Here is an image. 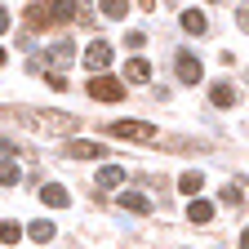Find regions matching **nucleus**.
I'll list each match as a JSON object with an SVG mask.
<instances>
[{
	"mask_svg": "<svg viewBox=\"0 0 249 249\" xmlns=\"http://www.w3.org/2000/svg\"><path fill=\"white\" fill-rule=\"evenodd\" d=\"M45 85H49V89H58V93H62V89H71L62 71H45Z\"/></svg>",
	"mask_w": 249,
	"mask_h": 249,
	"instance_id": "22",
	"label": "nucleus"
},
{
	"mask_svg": "<svg viewBox=\"0 0 249 249\" xmlns=\"http://www.w3.org/2000/svg\"><path fill=\"white\" fill-rule=\"evenodd\" d=\"M174 71H178L182 85H200V76H205V67H200L196 53H178V58H174Z\"/></svg>",
	"mask_w": 249,
	"mask_h": 249,
	"instance_id": "4",
	"label": "nucleus"
},
{
	"mask_svg": "<svg viewBox=\"0 0 249 249\" xmlns=\"http://www.w3.org/2000/svg\"><path fill=\"white\" fill-rule=\"evenodd\" d=\"M49 58H53V71H62V67H67V62L76 58V45H71V40H58Z\"/></svg>",
	"mask_w": 249,
	"mask_h": 249,
	"instance_id": "11",
	"label": "nucleus"
},
{
	"mask_svg": "<svg viewBox=\"0 0 249 249\" xmlns=\"http://www.w3.org/2000/svg\"><path fill=\"white\" fill-rule=\"evenodd\" d=\"M27 227H31L27 236H31V240H36V245H45V240H53V231H58V227L49 223V218H36V223H27Z\"/></svg>",
	"mask_w": 249,
	"mask_h": 249,
	"instance_id": "14",
	"label": "nucleus"
},
{
	"mask_svg": "<svg viewBox=\"0 0 249 249\" xmlns=\"http://www.w3.org/2000/svg\"><path fill=\"white\" fill-rule=\"evenodd\" d=\"M103 134L129 138V142H156V124H147V120H103Z\"/></svg>",
	"mask_w": 249,
	"mask_h": 249,
	"instance_id": "1",
	"label": "nucleus"
},
{
	"mask_svg": "<svg viewBox=\"0 0 249 249\" xmlns=\"http://www.w3.org/2000/svg\"><path fill=\"white\" fill-rule=\"evenodd\" d=\"M178 187H182L187 196H192V192H200V187H205V174H196V169H187V174L178 178Z\"/></svg>",
	"mask_w": 249,
	"mask_h": 249,
	"instance_id": "21",
	"label": "nucleus"
},
{
	"mask_svg": "<svg viewBox=\"0 0 249 249\" xmlns=\"http://www.w3.org/2000/svg\"><path fill=\"white\" fill-rule=\"evenodd\" d=\"M182 31H192V36H205V31H209L205 14H200V9H187V14H182Z\"/></svg>",
	"mask_w": 249,
	"mask_h": 249,
	"instance_id": "13",
	"label": "nucleus"
},
{
	"mask_svg": "<svg viewBox=\"0 0 249 249\" xmlns=\"http://www.w3.org/2000/svg\"><path fill=\"white\" fill-rule=\"evenodd\" d=\"M85 67H89V71H107V67H111V45H107V40H93V45L85 49Z\"/></svg>",
	"mask_w": 249,
	"mask_h": 249,
	"instance_id": "5",
	"label": "nucleus"
},
{
	"mask_svg": "<svg viewBox=\"0 0 249 249\" xmlns=\"http://www.w3.org/2000/svg\"><path fill=\"white\" fill-rule=\"evenodd\" d=\"M62 156H71V160H103L107 147H103V142H67V147H62Z\"/></svg>",
	"mask_w": 249,
	"mask_h": 249,
	"instance_id": "6",
	"label": "nucleus"
},
{
	"mask_svg": "<svg viewBox=\"0 0 249 249\" xmlns=\"http://www.w3.org/2000/svg\"><path fill=\"white\" fill-rule=\"evenodd\" d=\"M124 45H129V49H142V45H147V36H142V31H129V36H124Z\"/></svg>",
	"mask_w": 249,
	"mask_h": 249,
	"instance_id": "24",
	"label": "nucleus"
},
{
	"mask_svg": "<svg viewBox=\"0 0 249 249\" xmlns=\"http://www.w3.org/2000/svg\"><path fill=\"white\" fill-rule=\"evenodd\" d=\"M98 5H103V18H111V22H120L129 14V0H98Z\"/></svg>",
	"mask_w": 249,
	"mask_h": 249,
	"instance_id": "15",
	"label": "nucleus"
},
{
	"mask_svg": "<svg viewBox=\"0 0 249 249\" xmlns=\"http://www.w3.org/2000/svg\"><path fill=\"white\" fill-rule=\"evenodd\" d=\"M218 200L236 209V205H240V187H223V192H218Z\"/></svg>",
	"mask_w": 249,
	"mask_h": 249,
	"instance_id": "23",
	"label": "nucleus"
},
{
	"mask_svg": "<svg viewBox=\"0 0 249 249\" xmlns=\"http://www.w3.org/2000/svg\"><path fill=\"white\" fill-rule=\"evenodd\" d=\"M240 249H249V227H245V236H240Z\"/></svg>",
	"mask_w": 249,
	"mask_h": 249,
	"instance_id": "28",
	"label": "nucleus"
},
{
	"mask_svg": "<svg viewBox=\"0 0 249 249\" xmlns=\"http://www.w3.org/2000/svg\"><path fill=\"white\" fill-rule=\"evenodd\" d=\"M0 67H5V49H0Z\"/></svg>",
	"mask_w": 249,
	"mask_h": 249,
	"instance_id": "30",
	"label": "nucleus"
},
{
	"mask_svg": "<svg viewBox=\"0 0 249 249\" xmlns=\"http://www.w3.org/2000/svg\"><path fill=\"white\" fill-rule=\"evenodd\" d=\"M40 200H45V205H53V209H67V205H71V196L62 192L58 182H45V187H40Z\"/></svg>",
	"mask_w": 249,
	"mask_h": 249,
	"instance_id": "9",
	"label": "nucleus"
},
{
	"mask_svg": "<svg viewBox=\"0 0 249 249\" xmlns=\"http://www.w3.org/2000/svg\"><path fill=\"white\" fill-rule=\"evenodd\" d=\"M45 5H49V18H53V27H62V22L80 18V9L71 5V0H45Z\"/></svg>",
	"mask_w": 249,
	"mask_h": 249,
	"instance_id": "7",
	"label": "nucleus"
},
{
	"mask_svg": "<svg viewBox=\"0 0 249 249\" xmlns=\"http://www.w3.org/2000/svg\"><path fill=\"white\" fill-rule=\"evenodd\" d=\"M120 182H124V169L120 165H103L98 169V187H120Z\"/></svg>",
	"mask_w": 249,
	"mask_h": 249,
	"instance_id": "16",
	"label": "nucleus"
},
{
	"mask_svg": "<svg viewBox=\"0 0 249 249\" xmlns=\"http://www.w3.org/2000/svg\"><path fill=\"white\" fill-rule=\"evenodd\" d=\"M27 27H31V31H45V27H53V18H49V5H45V0L27 5Z\"/></svg>",
	"mask_w": 249,
	"mask_h": 249,
	"instance_id": "8",
	"label": "nucleus"
},
{
	"mask_svg": "<svg viewBox=\"0 0 249 249\" xmlns=\"http://www.w3.org/2000/svg\"><path fill=\"white\" fill-rule=\"evenodd\" d=\"M85 93H89V98H98V103H120V98H124V85L111 80V76H93V80L85 85Z\"/></svg>",
	"mask_w": 249,
	"mask_h": 249,
	"instance_id": "2",
	"label": "nucleus"
},
{
	"mask_svg": "<svg viewBox=\"0 0 249 249\" xmlns=\"http://www.w3.org/2000/svg\"><path fill=\"white\" fill-rule=\"evenodd\" d=\"M36 120L45 124V134H76V129H80V120L67 116V111H40Z\"/></svg>",
	"mask_w": 249,
	"mask_h": 249,
	"instance_id": "3",
	"label": "nucleus"
},
{
	"mask_svg": "<svg viewBox=\"0 0 249 249\" xmlns=\"http://www.w3.org/2000/svg\"><path fill=\"white\" fill-rule=\"evenodd\" d=\"M0 31H9V9H0Z\"/></svg>",
	"mask_w": 249,
	"mask_h": 249,
	"instance_id": "27",
	"label": "nucleus"
},
{
	"mask_svg": "<svg viewBox=\"0 0 249 249\" xmlns=\"http://www.w3.org/2000/svg\"><path fill=\"white\" fill-rule=\"evenodd\" d=\"M124 80H134V85L151 80V67H147V58H134V62H124Z\"/></svg>",
	"mask_w": 249,
	"mask_h": 249,
	"instance_id": "12",
	"label": "nucleus"
},
{
	"mask_svg": "<svg viewBox=\"0 0 249 249\" xmlns=\"http://www.w3.org/2000/svg\"><path fill=\"white\" fill-rule=\"evenodd\" d=\"M187 213H192V223H209V218H213V205H209V200H192V205H187Z\"/></svg>",
	"mask_w": 249,
	"mask_h": 249,
	"instance_id": "19",
	"label": "nucleus"
},
{
	"mask_svg": "<svg viewBox=\"0 0 249 249\" xmlns=\"http://www.w3.org/2000/svg\"><path fill=\"white\" fill-rule=\"evenodd\" d=\"M0 151H14V156H18V142H14V138H0Z\"/></svg>",
	"mask_w": 249,
	"mask_h": 249,
	"instance_id": "26",
	"label": "nucleus"
},
{
	"mask_svg": "<svg viewBox=\"0 0 249 249\" xmlns=\"http://www.w3.org/2000/svg\"><path fill=\"white\" fill-rule=\"evenodd\" d=\"M18 240H22V223L5 218V223H0V245H18Z\"/></svg>",
	"mask_w": 249,
	"mask_h": 249,
	"instance_id": "17",
	"label": "nucleus"
},
{
	"mask_svg": "<svg viewBox=\"0 0 249 249\" xmlns=\"http://www.w3.org/2000/svg\"><path fill=\"white\" fill-rule=\"evenodd\" d=\"M236 22H240V31H249V5H240V9H236Z\"/></svg>",
	"mask_w": 249,
	"mask_h": 249,
	"instance_id": "25",
	"label": "nucleus"
},
{
	"mask_svg": "<svg viewBox=\"0 0 249 249\" xmlns=\"http://www.w3.org/2000/svg\"><path fill=\"white\" fill-rule=\"evenodd\" d=\"M18 178H22V169L14 160H0V187H18Z\"/></svg>",
	"mask_w": 249,
	"mask_h": 249,
	"instance_id": "20",
	"label": "nucleus"
},
{
	"mask_svg": "<svg viewBox=\"0 0 249 249\" xmlns=\"http://www.w3.org/2000/svg\"><path fill=\"white\" fill-rule=\"evenodd\" d=\"M142 9H156V0H142Z\"/></svg>",
	"mask_w": 249,
	"mask_h": 249,
	"instance_id": "29",
	"label": "nucleus"
},
{
	"mask_svg": "<svg viewBox=\"0 0 249 249\" xmlns=\"http://www.w3.org/2000/svg\"><path fill=\"white\" fill-rule=\"evenodd\" d=\"M120 205L129 209V213H151V200L142 192H120Z\"/></svg>",
	"mask_w": 249,
	"mask_h": 249,
	"instance_id": "10",
	"label": "nucleus"
},
{
	"mask_svg": "<svg viewBox=\"0 0 249 249\" xmlns=\"http://www.w3.org/2000/svg\"><path fill=\"white\" fill-rule=\"evenodd\" d=\"M209 98H213V107H231V103H236V89L223 80V85H213V93H209Z\"/></svg>",
	"mask_w": 249,
	"mask_h": 249,
	"instance_id": "18",
	"label": "nucleus"
}]
</instances>
